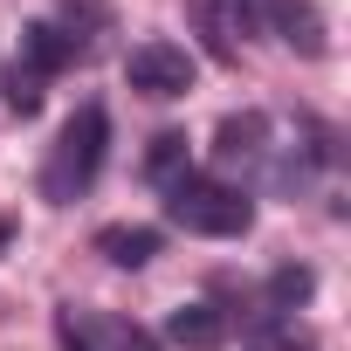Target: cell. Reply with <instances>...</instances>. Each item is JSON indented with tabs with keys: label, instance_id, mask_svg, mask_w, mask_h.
Masks as SVG:
<instances>
[{
	"label": "cell",
	"instance_id": "cell-15",
	"mask_svg": "<svg viewBox=\"0 0 351 351\" xmlns=\"http://www.w3.org/2000/svg\"><path fill=\"white\" fill-rule=\"evenodd\" d=\"M56 337H62V351H97V344H90L83 330H76V310H69V303L56 310Z\"/></svg>",
	"mask_w": 351,
	"mask_h": 351
},
{
	"label": "cell",
	"instance_id": "cell-13",
	"mask_svg": "<svg viewBox=\"0 0 351 351\" xmlns=\"http://www.w3.org/2000/svg\"><path fill=\"white\" fill-rule=\"evenodd\" d=\"M76 324H83V337H90V344H117V351H158V344H152L138 324H124V317H83V310H76Z\"/></svg>",
	"mask_w": 351,
	"mask_h": 351
},
{
	"label": "cell",
	"instance_id": "cell-14",
	"mask_svg": "<svg viewBox=\"0 0 351 351\" xmlns=\"http://www.w3.org/2000/svg\"><path fill=\"white\" fill-rule=\"evenodd\" d=\"M8 104H14L21 117H35V110H42V76L14 62V69H8Z\"/></svg>",
	"mask_w": 351,
	"mask_h": 351
},
{
	"label": "cell",
	"instance_id": "cell-10",
	"mask_svg": "<svg viewBox=\"0 0 351 351\" xmlns=\"http://www.w3.org/2000/svg\"><path fill=\"white\" fill-rule=\"evenodd\" d=\"M310 296H317V269H303V262H282V269L269 276V289H262V310H276V317H296Z\"/></svg>",
	"mask_w": 351,
	"mask_h": 351
},
{
	"label": "cell",
	"instance_id": "cell-8",
	"mask_svg": "<svg viewBox=\"0 0 351 351\" xmlns=\"http://www.w3.org/2000/svg\"><path fill=\"white\" fill-rule=\"evenodd\" d=\"M158 248H165V241H158V228H145V221H110V228H97V255H104L110 269H145Z\"/></svg>",
	"mask_w": 351,
	"mask_h": 351
},
{
	"label": "cell",
	"instance_id": "cell-4",
	"mask_svg": "<svg viewBox=\"0 0 351 351\" xmlns=\"http://www.w3.org/2000/svg\"><path fill=\"white\" fill-rule=\"evenodd\" d=\"M269 138H276L269 110H228L221 131H214V165H221V172H262L269 152H276Z\"/></svg>",
	"mask_w": 351,
	"mask_h": 351
},
{
	"label": "cell",
	"instance_id": "cell-16",
	"mask_svg": "<svg viewBox=\"0 0 351 351\" xmlns=\"http://www.w3.org/2000/svg\"><path fill=\"white\" fill-rule=\"evenodd\" d=\"M14 248V214H0V255Z\"/></svg>",
	"mask_w": 351,
	"mask_h": 351
},
{
	"label": "cell",
	"instance_id": "cell-11",
	"mask_svg": "<svg viewBox=\"0 0 351 351\" xmlns=\"http://www.w3.org/2000/svg\"><path fill=\"white\" fill-rule=\"evenodd\" d=\"M241 337H248V351H310V337L296 330V317H276V310H255L241 324Z\"/></svg>",
	"mask_w": 351,
	"mask_h": 351
},
{
	"label": "cell",
	"instance_id": "cell-2",
	"mask_svg": "<svg viewBox=\"0 0 351 351\" xmlns=\"http://www.w3.org/2000/svg\"><path fill=\"white\" fill-rule=\"evenodd\" d=\"M165 221L186 228V234H207V241H241V234L255 228V200H248V186L186 172V180L165 186Z\"/></svg>",
	"mask_w": 351,
	"mask_h": 351
},
{
	"label": "cell",
	"instance_id": "cell-5",
	"mask_svg": "<svg viewBox=\"0 0 351 351\" xmlns=\"http://www.w3.org/2000/svg\"><path fill=\"white\" fill-rule=\"evenodd\" d=\"M248 14L269 28V35H282L296 56H324L330 42V28H324V8H317V0H248Z\"/></svg>",
	"mask_w": 351,
	"mask_h": 351
},
{
	"label": "cell",
	"instance_id": "cell-7",
	"mask_svg": "<svg viewBox=\"0 0 351 351\" xmlns=\"http://www.w3.org/2000/svg\"><path fill=\"white\" fill-rule=\"evenodd\" d=\"M83 56H90V49H83L76 35H62L56 21H28V28H21V56H14V62H21V69H35V76L49 83L56 69H69V62H83Z\"/></svg>",
	"mask_w": 351,
	"mask_h": 351
},
{
	"label": "cell",
	"instance_id": "cell-6",
	"mask_svg": "<svg viewBox=\"0 0 351 351\" xmlns=\"http://www.w3.org/2000/svg\"><path fill=\"white\" fill-rule=\"evenodd\" d=\"M186 21H193V35H200V49L214 62H234L241 56V35L255 28L248 0H186Z\"/></svg>",
	"mask_w": 351,
	"mask_h": 351
},
{
	"label": "cell",
	"instance_id": "cell-9",
	"mask_svg": "<svg viewBox=\"0 0 351 351\" xmlns=\"http://www.w3.org/2000/svg\"><path fill=\"white\" fill-rule=\"evenodd\" d=\"M165 337L186 344V351H214V344L228 337V317H221L214 303H180V310L165 317Z\"/></svg>",
	"mask_w": 351,
	"mask_h": 351
},
{
	"label": "cell",
	"instance_id": "cell-12",
	"mask_svg": "<svg viewBox=\"0 0 351 351\" xmlns=\"http://www.w3.org/2000/svg\"><path fill=\"white\" fill-rule=\"evenodd\" d=\"M186 131H158L152 138V152H145V180L152 186H172V180H186Z\"/></svg>",
	"mask_w": 351,
	"mask_h": 351
},
{
	"label": "cell",
	"instance_id": "cell-3",
	"mask_svg": "<svg viewBox=\"0 0 351 351\" xmlns=\"http://www.w3.org/2000/svg\"><path fill=\"white\" fill-rule=\"evenodd\" d=\"M124 83H131L138 97H152V104H172V97L193 90V56H186L180 42L152 35V42H138V49L124 56Z\"/></svg>",
	"mask_w": 351,
	"mask_h": 351
},
{
	"label": "cell",
	"instance_id": "cell-1",
	"mask_svg": "<svg viewBox=\"0 0 351 351\" xmlns=\"http://www.w3.org/2000/svg\"><path fill=\"white\" fill-rule=\"evenodd\" d=\"M104 152H110V110L104 104H76L42 158V200L49 207H69L97 186V172H104Z\"/></svg>",
	"mask_w": 351,
	"mask_h": 351
}]
</instances>
